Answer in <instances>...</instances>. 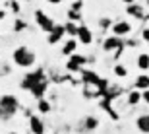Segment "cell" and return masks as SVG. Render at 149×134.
<instances>
[{
  "mask_svg": "<svg viewBox=\"0 0 149 134\" xmlns=\"http://www.w3.org/2000/svg\"><path fill=\"white\" fill-rule=\"evenodd\" d=\"M14 60H16L17 66L29 68L35 62V55L31 51H27L25 47H19V49H16V53H14Z\"/></svg>",
  "mask_w": 149,
  "mask_h": 134,
  "instance_id": "cell-1",
  "label": "cell"
},
{
  "mask_svg": "<svg viewBox=\"0 0 149 134\" xmlns=\"http://www.w3.org/2000/svg\"><path fill=\"white\" fill-rule=\"evenodd\" d=\"M16 107H17L16 97H12V95H4V97L0 99V115H4V117H10L12 113L16 111Z\"/></svg>",
  "mask_w": 149,
  "mask_h": 134,
  "instance_id": "cell-2",
  "label": "cell"
},
{
  "mask_svg": "<svg viewBox=\"0 0 149 134\" xmlns=\"http://www.w3.org/2000/svg\"><path fill=\"white\" fill-rule=\"evenodd\" d=\"M77 39L81 41L83 45H89L91 41H93V35H91V31H89L85 25H81V27L77 29Z\"/></svg>",
  "mask_w": 149,
  "mask_h": 134,
  "instance_id": "cell-3",
  "label": "cell"
},
{
  "mask_svg": "<svg viewBox=\"0 0 149 134\" xmlns=\"http://www.w3.org/2000/svg\"><path fill=\"white\" fill-rule=\"evenodd\" d=\"M66 33V27H62V25H56L54 29H52V31H50V35H49V43H58V41H60V37L62 35Z\"/></svg>",
  "mask_w": 149,
  "mask_h": 134,
  "instance_id": "cell-4",
  "label": "cell"
},
{
  "mask_svg": "<svg viewBox=\"0 0 149 134\" xmlns=\"http://www.w3.org/2000/svg\"><path fill=\"white\" fill-rule=\"evenodd\" d=\"M112 29H114V35L118 37V35H126V33H130V31H132V25H130L128 22H118Z\"/></svg>",
  "mask_w": 149,
  "mask_h": 134,
  "instance_id": "cell-5",
  "label": "cell"
},
{
  "mask_svg": "<svg viewBox=\"0 0 149 134\" xmlns=\"http://www.w3.org/2000/svg\"><path fill=\"white\" fill-rule=\"evenodd\" d=\"M37 22L43 25V29H47V31H52V29L56 27V25H52V22H50L49 18H45L41 12H37Z\"/></svg>",
  "mask_w": 149,
  "mask_h": 134,
  "instance_id": "cell-6",
  "label": "cell"
},
{
  "mask_svg": "<svg viewBox=\"0 0 149 134\" xmlns=\"http://www.w3.org/2000/svg\"><path fill=\"white\" fill-rule=\"evenodd\" d=\"M118 47H120L118 37H109V39L105 41V45H103V49H105V51H116Z\"/></svg>",
  "mask_w": 149,
  "mask_h": 134,
  "instance_id": "cell-7",
  "label": "cell"
},
{
  "mask_svg": "<svg viewBox=\"0 0 149 134\" xmlns=\"http://www.w3.org/2000/svg\"><path fill=\"white\" fill-rule=\"evenodd\" d=\"M85 62V58L83 56H79V55H72L70 56V62H68V68H72V70H76L79 64H83Z\"/></svg>",
  "mask_w": 149,
  "mask_h": 134,
  "instance_id": "cell-8",
  "label": "cell"
},
{
  "mask_svg": "<svg viewBox=\"0 0 149 134\" xmlns=\"http://www.w3.org/2000/svg\"><path fill=\"white\" fill-rule=\"evenodd\" d=\"M136 88H139V89H149V76L147 74H141L138 80H136Z\"/></svg>",
  "mask_w": 149,
  "mask_h": 134,
  "instance_id": "cell-9",
  "label": "cell"
},
{
  "mask_svg": "<svg viewBox=\"0 0 149 134\" xmlns=\"http://www.w3.org/2000/svg\"><path fill=\"white\" fill-rule=\"evenodd\" d=\"M138 128L141 130V132L149 134V115H143V117L138 119Z\"/></svg>",
  "mask_w": 149,
  "mask_h": 134,
  "instance_id": "cell-10",
  "label": "cell"
},
{
  "mask_svg": "<svg viewBox=\"0 0 149 134\" xmlns=\"http://www.w3.org/2000/svg\"><path fill=\"white\" fill-rule=\"evenodd\" d=\"M31 130L33 134H43V123L37 117H31Z\"/></svg>",
  "mask_w": 149,
  "mask_h": 134,
  "instance_id": "cell-11",
  "label": "cell"
},
{
  "mask_svg": "<svg viewBox=\"0 0 149 134\" xmlns=\"http://www.w3.org/2000/svg\"><path fill=\"white\" fill-rule=\"evenodd\" d=\"M76 47H77V43H76L74 39H70V41H66V45H64L62 53H64V55H70V56H72V55H74V51H76Z\"/></svg>",
  "mask_w": 149,
  "mask_h": 134,
  "instance_id": "cell-12",
  "label": "cell"
},
{
  "mask_svg": "<svg viewBox=\"0 0 149 134\" xmlns=\"http://www.w3.org/2000/svg\"><path fill=\"white\" fill-rule=\"evenodd\" d=\"M138 66L141 70H149V55H139L138 56Z\"/></svg>",
  "mask_w": 149,
  "mask_h": 134,
  "instance_id": "cell-13",
  "label": "cell"
},
{
  "mask_svg": "<svg viewBox=\"0 0 149 134\" xmlns=\"http://www.w3.org/2000/svg\"><path fill=\"white\" fill-rule=\"evenodd\" d=\"M128 14H130V16H136V18H141L143 16V12H141V8H139V6H128Z\"/></svg>",
  "mask_w": 149,
  "mask_h": 134,
  "instance_id": "cell-14",
  "label": "cell"
},
{
  "mask_svg": "<svg viewBox=\"0 0 149 134\" xmlns=\"http://www.w3.org/2000/svg\"><path fill=\"white\" fill-rule=\"evenodd\" d=\"M139 99H141V93L139 91H132V93L128 95V103H132V105H138Z\"/></svg>",
  "mask_w": 149,
  "mask_h": 134,
  "instance_id": "cell-15",
  "label": "cell"
},
{
  "mask_svg": "<svg viewBox=\"0 0 149 134\" xmlns=\"http://www.w3.org/2000/svg\"><path fill=\"white\" fill-rule=\"evenodd\" d=\"M114 74H116V76H120V78H126L128 70H126V66H122V64H118V66H114Z\"/></svg>",
  "mask_w": 149,
  "mask_h": 134,
  "instance_id": "cell-16",
  "label": "cell"
},
{
  "mask_svg": "<svg viewBox=\"0 0 149 134\" xmlns=\"http://www.w3.org/2000/svg\"><path fill=\"white\" fill-rule=\"evenodd\" d=\"M95 126H97V119H93V117H89L87 121H85V128H95Z\"/></svg>",
  "mask_w": 149,
  "mask_h": 134,
  "instance_id": "cell-17",
  "label": "cell"
},
{
  "mask_svg": "<svg viewBox=\"0 0 149 134\" xmlns=\"http://www.w3.org/2000/svg\"><path fill=\"white\" fill-rule=\"evenodd\" d=\"M77 29H79V27H76L74 23H68V25H66V33H70V35H77Z\"/></svg>",
  "mask_w": 149,
  "mask_h": 134,
  "instance_id": "cell-18",
  "label": "cell"
},
{
  "mask_svg": "<svg viewBox=\"0 0 149 134\" xmlns=\"http://www.w3.org/2000/svg\"><path fill=\"white\" fill-rule=\"evenodd\" d=\"M39 109H41V111H43V113H47V111H49V109H50V105H49V103H47V101H41V103H39Z\"/></svg>",
  "mask_w": 149,
  "mask_h": 134,
  "instance_id": "cell-19",
  "label": "cell"
},
{
  "mask_svg": "<svg viewBox=\"0 0 149 134\" xmlns=\"http://www.w3.org/2000/svg\"><path fill=\"white\" fill-rule=\"evenodd\" d=\"M23 27H25V23H23L22 20H17V22H16V25H14V29H16V31H22Z\"/></svg>",
  "mask_w": 149,
  "mask_h": 134,
  "instance_id": "cell-20",
  "label": "cell"
},
{
  "mask_svg": "<svg viewBox=\"0 0 149 134\" xmlns=\"http://www.w3.org/2000/svg\"><path fill=\"white\" fill-rule=\"evenodd\" d=\"M141 99H143L145 103H147V105H149V89H145L143 93H141Z\"/></svg>",
  "mask_w": 149,
  "mask_h": 134,
  "instance_id": "cell-21",
  "label": "cell"
},
{
  "mask_svg": "<svg viewBox=\"0 0 149 134\" xmlns=\"http://www.w3.org/2000/svg\"><path fill=\"white\" fill-rule=\"evenodd\" d=\"M12 10H14V12H19V4H17V2H12Z\"/></svg>",
  "mask_w": 149,
  "mask_h": 134,
  "instance_id": "cell-22",
  "label": "cell"
},
{
  "mask_svg": "<svg viewBox=\"0 0 149 134\" xmlns=\"http://www.w3.org/2000/svg\"><path fill=\"white\" fill-rule=\"evenodd\" d=\"M143 39L149 41V29H145V31H143Z\"/></svg>",
  "mask_w": 149,
  "mask_h": 134,
  "instance_id": "cell-23",
  "label": "cell"
},
{
  "mask_svg": "<svg viewBox=\"0 0 149 134\" xmlns=\"http://www.w3.org/2000/svg\"><path fill=\"white\" fill-rule=\"evenodd\" d=\"M49 2H50V4H60L62 0H49Z\"/></svg>",
  "mask_w": 149,
  "mask_h": 134,
  "instance_id": "cell-24",
  "label": "cell"
},
{
  "mask_svg": "<svg viewBox=\"0 0 149 134\" xmlns=\"http://www.w3.org/2000/svg\"><path fill=\"white\" fill-rule=\"evenodd\" d=\"M124 2H126V4H132V2H134V0H124Z\"/></svg>",
  "mask_w": 149,
  "mask_h": 134,
  "instance_id": "cell-25",
  "label": "cell"
},
{
  "mask_svg": "<svg viewBox=\"0 0 149 134\" xmlns=\"http://www.w3.org/2000/svg\"><path fill=\"white\" fill-rule=\"evenodd\" d=\"M10 134H19V132H10Z\"/></svg>",
  "mask_w": 149,
  "mask_h": 134,
  "instance_id": "cell-26",
  "label": "cell"
}]
</instances>
